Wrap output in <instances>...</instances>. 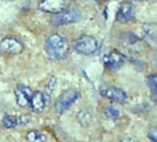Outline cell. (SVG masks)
Segmentation results:
<instances>
[{
	"label": "cell",
	"instance_id": "ac0fdd59",
	"mask_svg": "<svg viewBox=\"0 0 157 142\" xmlns=\"http://www.w3.org/2000/svg\"><path fill=\"white\" fill-rule=\"evenodd\" d=\"M148 138L153 142L157 141V133H156V128H154L150 130V132L148 133Z\"/></svg>",
	"mask_w": 157,
	"mask_h": 142
},
{
	"label": "cell",
	"instance_id": "8992f818",
	"mask_svg": "<svg viewBox=\"0 0 157 142\" xmlns=\"http://www.w3.org/2000/svg\"><path fill=\"white\" fill-rule=\"evenodd\" d=\"M124 56L117 50H112L103 57L104 66L109 70H117L124 64Z\"/></svg>",
	"mask_w": 157,
	"mask_h": 142
},
{
	"label": "cell",
	"instance_id": "277c9868",
	"mask_svg": "<svg viewBox=\"0 0 157 142\" xmlns=\"http://www.w3.org/2000/svg\"><path fill=\"white\" fill-rule=\"evenodd\" d=\"M79 92L75 89H68L64 91L57 99L55 103V111L58 115L64 114L72 104L78 99Z\"/></svg>",
	"mask_w": 157,
	"mask_h": 142
},
{
	"label": "cell",
	"instance_id": "8fae6325",
	"mask_svg": "<svg viewBox=\"0 0 157 142\" xmlns=\"http://www.w3.org/2000/svg\"><path fill=\"white\" fill-rule=\"evenodd\" d=\"M47 102H48V96L44 92L37 91L32 93L29 105L33 112L41 113L46 108Z\"/></svg>",
	"mask_w": 157,
	"mask_h": 142
},
{
	"label": "cell",
	"instance_id": "3957f363",
	"mask_svg": "<svg viewBox=\"0 0 157 142\" xmlns=\"http://www.w3.org/2000/svg\"><path fill=\"white\" fill-rule=\"evenodd\" d=\"M98 43L91 35H82L75 43V50L83 55H91L98 51Z\"/></svg>",
	"mask_w": 157,
	"mask_h": 142
},
{
	"label": "cell",
	"instance_id": "d6986e66",
	"mask_svg": "<svg viewBox=\"0 0 157 142\" xmlns=\"http://www.w3.org/2000/svg\"><path fill=\"white\" fill-rule=\"evenodd\" d=\"M121 142H139L137 140L135 139H132V138H127V139H124L122 140Z\"/></svg>",
	"mask_w": 157,
	"mask_h": 142
},
{
	"label": "cell",
	"instance_id": "4fadbf2b",
	"mask_svg": "<svg viewBox=\"0 0 157 142\" xmlns=\"http://www.w3.org/2000/svg\"><path fill=\"white\" fill-rule=\"evenodd\" d=\"M142 30L144 33L146 37H148L150 40H153L155 42L157 35L156 24L155 23H145L142 26Z\"/></svg>",
	"mask_w": 157,
	"mask_h": 142
},
{
	"label": "cell",
	"instance_id": "2e32d148",
	"mask_svg": "<svg viewBox=\"0 0 157 142\" xmlns=\"http://www.w3.org/2000/svg\"><path fill=\"white\" fill-rule=\"evenodd\" d=\"M103 114H104L105 117L108 118V119H116V118H118L120 116V111L114 105L106 106L105 109H104Z\"/></svg>",
	"mask_w": 157,
	"mask_h": 142
},
{
	"label": "cell",
	"instance_id": "52a82bcc",
	"mask_svg": "<svg viewBox=\"0 0 157 142\" xmlns=\"http://www.w3.org/2000/svg\"><path fill=\"white\" fill-rule=\"evenodd\" d=\"M65 5V0H41L38 5V8L46 13L56 14L63 10Z\"/></svg>",
	"mask_w": 157,
	"mask_h": 142
},
{
	"label": "cell",
	"instance_id": "7c38bea8",
	"mask_svg": "<svg viewBox=\"0 0 157 142\" xmlns=\"http://www.w3.org/2000/svg\"><path fill=\"white\" fill-rule=\"evenodd\" d=\"M26 140L29 142H47V136L38 130H30L26 134Z\"/></svg>",
	"mask_w": 157,
	"mask_h": 142
},
{
	"label": "cell",
	"instance_id": "6da1fadb",
	"mask_svg": "<svg viewBox=\"0 0 157 142\" xmlns=\"http://www.w3.org/2000/svg\"><path fill=\"white\" fill-rule=\"evenodd\" d=\"M45 52L52 60H61L67 56L70 46L67 39L59 33L49 35L45 41Z\"/></svg>",
	"mask_w": 157,
	"mask_h": 142
},
{
	"label": "cell",
	"instance_id": "44dd1931",
	"mask_svg": "<svg viewBox=\"0 0 157 142\" xmlns=\"http://www.w3.org/2000/svg\"><path fill=\"white\" fill-rule=\"evenodd\" d=\"M95 1H99V0H95Z\"/></svg>",
	"mask_w": 157,
	"mask_h": 142
},
{
	"label": "cell",
	"instance_id": "7a4b0ae2",
	"mask_svg": "<svg viewBox=\"0 0 157 142\" xmlns=\"http://www.w3.org/2000/svg\"><path fill=\"white\" fill-rule=\"evenodd\" d=\"M82 18L81 11L77 8H67L54 14L52 18V24L54 26H63L78 22Z\"/></svg>",
	"mask_w": 157,
	"mask_h": 142
},
{
	"label": "cell",
	"instance_id": "e0dca14e",
	"mask_svg": "<svg viewBox=\"0 0 157 142\" xmlns=\"http://www.w3.org/2000/svg\"><path fill=\"white\" fill-rule=\"evenodd\" d=\"M146 83L148 88L152 91L154 95H156L157 92V76L155 74H152L146 78Z\"/></svg>",
	"mask_w": 157,
	"mask_h": 142
},
{
	"label": "cell",
	"instance_id": "30bf717a",
	"mask_svg": "<svg viewBox=\"0 0 157 142\" xmlns=\"http://www.w3.org/2000/svg\"><path fill=\"white\" fill-rule=\"evenodd\" d=\"M135 16V7L132 4L123 2L116 15V19L121 23H126L133 19Z\"/></svg>",
	"mask_w": 157,
	"mask_h": 142
},
{
	"label": "cell",
	"instance_id": "ba28073f",
	"mask_svg": "<svg viewBox=\"0 0 157 142\" xmlns=\"http://www.w3.org/2000/svg\"><path fill=\"white\" fill-rule=\"evenodd\" d=\"M100 93L103 97L111 100L116 103H124L126 102L128 96L127 93L121 88L118 87H107L100 91Z\"/></svg>",
	"mask_w": 157,
	"mask_h": 142
},
{
	"label": "cell",
	"instance_id": "5bb4252c",
	"mask_svg": "<svg viewBox=\"0 0 157 142\" xmlns=\"http://www.w3.org/2000/svg\"><path fill=\"white\" fill-rule=\"evenodd\" d=\"M77 120L82 126L87 127L92 123L93 116H92V114L88 110L83 109L79 111V113L77 114Z\"/></svg>",
	"mask_w": 157,
	"mask_h": 142
},
{
	"label": "cell",
	"instance_id": "ffe728a7",
	"mask_svg": "<svg viewBox=\"0 0 157 142\" xmlns=\"http://www.w3.org/2000/svg\"><path fill=\"white\" fill-rule=\"evenodd\" d=\"M133 1H137V2H144V1H146V0H133Z\"/></svg>",
	"mask_w": 157,
	"mask_h": 142
},
{
	"label": "cell",
	"instance_id": "9a60e30c",
	"mask_svg": "<svg viewBox=\"0 0 157 142\" xmlns=\"http://www.w3.org/2000/svg\"><path fill=\"white\" fill-rule=\"evenodd\" d=\"M2 125L6 128H15L17 126H20L19 116H13L9 115H6L2 119Z\"/></svg>",
	"mask_w": 157,
	"mask_h": 142
},
{
	"label": "cell",
	"instance_id": "5b68a950",
	"mask_svg": "<svg viewBox=\"0 0 157 142\" xmlns=\"http://www.w3.org/2000/svg\"><path fill=\"white\" fill-rule=\"evenodd\" d=\"M24 49V43L14 37H6L0 42V52L2 54L16 55L21 54Z\"/></svg>",
	"mask_w": 157,
	"mask_h": 142
},
{
	"label": "cell",
	"instance_id": "9c48e42d",
	"mask_svg": "<svg viewBox=\"0 0 157 142\" xmlns=\"http://www.w3.org/2000/svg\"><path fill=\"white\" fill-rule=\"evenodd\" d=\"M14 92L16 97V103L19 107L26 108L29 105L31 95H32L29 88L24 85H17Z\"/></svg>",
	"mask_w": 157,
	"mask_h": 142
}]
</instances>
